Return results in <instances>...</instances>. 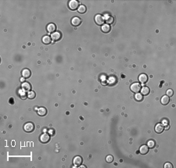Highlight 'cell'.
Listing matches in <instances>:
<instances>
[{
    "instance_id": "30bf717a",
    "label": "cell",
    "mask_w": 176,
    "mask_h": 168,
    "mask_svg": "<svg viewBox=\"0 0 176 168\" xmlns=\"http://www.w3.org/2000/svg\"><path fill=\"white\" fill-rule=\"evenodd\" d=\"M164 126H163L161 124H157L156 125V127H155V132L158 134L162 133L163 132H164Z\"/></svg>"
},
{
    "instance_id": "44dd1931",
    "label": "cell",
    "mask_w": 176,
    "mask_h": 168,
    "mask_svg": "<svg viewBox=\"0 0 176 168\" xmlns=\"http://www.w3.org/2000/svg\"><path fill=\"white\" fill-rule=\"evenodd\" d=\"M86 10H87L86 6H84V5H81V6L78 8V11L79 14H85V13L86 12Z\"/></svg>"
},
{
    "instance_id": "ac0fdd59",
    "label": "cell",
    "mask_w": 176,
    "mask_h": 168,
    "mask_svg": "<svg viewBox=\"0 0 176 168\" xmlns=\"http://www.w3.org/2000/svg\"><path fill=\"white\" fill-rule=\"evenodd\" d=\"M140 91L142 92V95H147L149 94V88L148 87H146V86L142 88Z\"/></svg>"
},
{
    "instance_id": "5bb4252c",
    "label": "cell",
    "mask_w": 176,
    "mask_h": 168,
    "mask_svg": "<svg viewBox=\"0 0 176 168\" xmlns=\"http://www.w3.org/2000/svg\"><path fill=\"white\" fill-rule=\"evenodd\" d=\"M56 25L54 23H49V24L47 26V31H49V33H54V31H56Z\"/></svg>"
},
{
    "instance_id": "ffe728a7",
    "label": "cell",
    "mask_w": 176,
    "mask_h": 168,
    "mask_svg": "<svg viewBox=\"0 0 176 168\" xmlns=\"http://www.w3.org/2000/svg\"><path fill=\"white\" fill-rule=\"evenodd\" d=\"M101 30L104 33H108L109 31H110V27L109 26V24H104V25L102 26Z\"/></svg>"
},
{
    "instance_id": "2e32d148",
    "label": "cell",
    "mask_w": 176,
    "mask_h": 168,
    "mask_svg": "<svg viewBox=\"0 0 176 168\" xmlns=\"http://www.w3.org/2000/svg\"><path fill=\"white\" fill-rule=\"evenodd\" d=\"M51 41H52V38L49 35H46L44 36L42 38V42L45 44V45H49L51 43Z\"/></svg>"
},
{
    "instance_id": "e0dca14e",
    "label": "cell",
    "mask_w": 176,
    "mask_h": 168,
    "mask_svg": "<svg viewBox=\"0 0 176 168\" xmlns=\"http://www.w3.org/2000/svg\"><path fill=\"white\" fill-rule=\"evenodd\" d=\"M22 88L23 89V90H25L26 91H31V85L28 82H23L22 84Z\"/></svg>"
},
{
    "instance_id": "8fae6325",
    "label": "cell",
    "mask_w": 176,
    "mask_h": 168,
    "mask_svg": "<svg viewBox=\"0 0 176 168\" xmlns=\"http://www.w3.org/2000/svg\"><path fill=\"white\" fill-rule=\"evenodd\" d=\"M46 114H47V109L46 108H44V107H40V108L38 109V114L39 116L41 117L46 116Z\"/></svg>"
},
{
    "instance_id": "484cf974",
    "label": "cell",
    "mask_w": 176,
    "mask_h": 168,
    "mask_svg": "<svg viewBox=\"0 0 176 168\" xmlns=\"http://www.w3.org/2000/svg\"><path fill=\"white\" fill-rule=\"evenodd\" d=\"M106 161L107 163H112L113 161H114V156H111V155H108V156L106 157Z\"/></svg>"
},
{
    "instance_id": "d6986e66",
    "label": "cell",
    "mask_w": 176,
    "mask_h": 168,
    "mask_svg": "<svg viewBox=\"0 0 176 168\" xmlns=\"http://www.w3.org/2000/svg\"><path fill=\"white\" fill-rule=\"evenodd\" d=\"M170 101V98L167 95H164L161 98V103L163 105H167Z\"/></svg>"
},
{
    "instance_id": "52a82bcc",
    "label": "cell",
    "mask_w": 176,
    "mask_h": 168,
    "mask_svg": "<svg viewBox=\"0 0 176 168\" xmlns=\"http://www.w3.org/2000/svg\"><path fill=\"white\" fill-rule=\"evenodd\" d=\"M51 38H52V40L56 41L60 40V38H62V35L60 32H58V31H56V32H54L52 34Z\"/></svg>"
},
{
    "instance_id": "603a6c76",
    "label": "cell",
    "mask_w": 176,
    "mask_h": 168,
    "mask_svg": "<svg viewBox=\"0 0 176 168\" xmlns=\"http://www.w3.org/2000/svg\"><path fill=\"white\" fill-rule=\"evenodd\" d=\"M135 100L140 102V101H142L143 99V95H142V94H140V93H136L135 95Z\"/></svg>"
},
{
    "instance_id": "9a60e30c",
    "label": "cell",
    "mask_w": 176,
    "mask_h": 168,
    "mask_svg": "<svg viewBox=\"0 0 176 168\" xmlns=\"http://www.w3.org/2000/svg\"><path fill=\"white\" fill-rule=\"evenodd\" d=\"M139 151H140V153L141 154H143V155H146V153H148V152H149V147L147 146V145H142L141 147H140V149H139Z\"/></svg>"
},
{
    "instance_id": "83f0119b",
    "label": "cell",
    "mask_w": 176,
    "mask_h": 168,
    "mask_svg": "<svg viewBox=\"0 0 176 168\" xmlns=\"http://www.w3.org/2000/svg\"><path fill=\"white\" fill-rule=\"evenodd\" d=\"M164 167V168H172L173 167L171 163H165Z\"/></svg>"
},
{
    "instance_id": "4fadbf2b",
    "label": "cell",
    "mask_w": 176,
    "mask_h": 168,
    "mask_svg": "<svg viewBox=\"0 0 176 168\" xmlns=\"http://www.w3.org/2000/svg\"><path fill=\"white\" fill-rule=\"evenodd\" d=\"M139 80L141 83H146L147 81H148V77H147V75L145 74V73H142V74L139 75Z\"/></svg>"
},
{
    "instance_id": "7a4b0ae2",
    "label": "cell",
    "mask_w": 176,
    "mask_h": 168,
    "mask_svg": "<svg viewBox=\"0 0 176 168\" xmlns=\"http://www.w3.org/2000/svg\"><path fill=\"white\" fill-rule=\"evenodd\" d=\"M78 5H79V3H78V1H76V0H70L69 3H68V6H69V8L71 10H75L78 8Z\"/></svg>"
},
{
    "instance_id": "9c48e42d",
    "label": "cell",
    "mask_w": 176,
    "mask_h": 168,
    "mask_svg": "<svg viewBox=\"0 0 176 168\" xmlns=\"http://www.w3.org/2000/svg\"><path fill=\"white\" fill-rule=\"evenodd\" d=\"M104 20H106L107 24H111V23H113L114 22V17H113L112 16H110V15H105Z\"/></svg>"
},
{
    "instance_id": "cb8c5ba5",
    "label": "cell",
    "mask_w": 176,
    "mask_h": 168,
    "mask_svg": "<svg viewBox=\"0 0 176 168\" xmlns=\"http://www.w3.org/2000/svg\"><path fill=\"white\" fill-rule=\"evenodd\" d=\"M28 97L31 99H33L35 98V92L34 91H30L29 92H28Z\"/></svg>"
},
{
    "instance_id": "277c9868",
    "label": "cell",
    "mask_w": 176,
    "mask_h": 168,
    "mask_svg": "<svg viewBox=\"0 0 176 168\" xmlns=\"http://www.w3.org/2000/svg\"><path fill=\"white\" fill-rule=\"evenodd\" d=\"M95 21L98 25H103L104 21H105V20H104V17H103V16L98 14L95 17Z\"/></svg>"
},
{
    "instance_id": "4316f807",
    "label": "cell",
    "mask_w": 176,
    "mask_h": 168,
    "mask_svg": "<svg viewBox=\"0 0 176 168\" xmlns=\"http://www.w3.org/2000/svg\"><path fill=\"white\" fill-rule=\"evenodd\" d=\"M173 95H174V92H173V91L171 89H168V90L167 91V95L168 97H171L173 96Z\"/></svg>"
},
{
    "instance_id": "8992f818",
    "label": "cell",
    "mask_w": 176,
    "mask_h": 168,
    "mask_svg": "<svg viewBox=\"0 0 176 168\" xmlns=\"http://www.w3.org/2000/svg\"><path fill=\"white\" fill-rule=\"evenodd\" d=\"M82 161L83 159L81 158V156H75L74 158V164L75 165L76 167H79L82 163Z\"/></svg>"
},
{
    "instance_id": "7c38bea8",
    "label": "cell",
    "mask_w": 176,
    "mask_h": 168,
    "mask_svg": "<svg viewBox=\"0 0 176 168\" xmlns=\"http://www.w3.org/2000/svg\"><path fill=\"white\" fill-rule=\"evenodd\" d=\"M31 72L28 69H24L22 71V76L23 77V78H26V79L29 78L31 77Z\"/></svg>"
},
{
    "instance_id": "5b68a950",
    "label": "cell",
    "mask_w": 176,
    "mask_h": 168,
    "mask_svg": "<svg viewBox=\"0 0 176 168\" xmlns=\"http://www.w3.org/2000/svg\"><path fill=\"white\" fill-rule=\"evenodd\" d=\"M71 23L73 26H74V27H78V26H79L81 23V19L78 17H74L71 20Z\"/></svg>"
},
{
    "instance_id": "3957f363",
    "label": "cell",
    "mask_w": 176,
    "mask_h": 168,
    "mask_svg": "<svg viewBox=\"0 0 176 168\" xmlns=\"http://www.w3.org/2000/svg\"><path fill=\"white\" fill-rule=\"evenodd\" d=\"M131 90L132 92L139 93V91L141 90V85L139 83H134L131 85Z\"/></svg>"
},
{
    "instance_id": "7402d4cb",
    "label": "cell",
    "mask_w": 176,
    "mask_h": 168,
    "mask_svg": "<svg viewBox=\"0 0 176 168\" xmlns=\"http://www.w3.org/2000/svg\"><path fill=\"white\" fill-rule=\"evenodd\" d=\"M19 95L20 96V98H21L22 99H25L26 98H27V95H26V91L23 90V89H20L19 90Z\"/></svg>"
},
{
    "instance_id": "d4e9b609",
    "label": "cell",
    "mask_w": 176,
    "mask_h": 168,
    "mask_svg": "<svg viewBox=\"0 0 176 168\" xmlns=\"http://www.w3.org/2000/svg\"><path fill=\"white\" fill-rule=\"evenodd\" d=\"M156 145V143H155V141L153 140H149L148 141V147L150 149H153Z\"/></svg>"
},
{
    "instance_id": "6da1fadb",
    "label": "cell",
    "mask_w": 176,
    "mask_h": 168,
    "mask_svg": "<svg viewBox=\"0 0 176 168\" xmlns=\"http://www.w3.org/2000/svg\"><path fill=\"white\" fill-rule=\"evenodd\" d=\"M34 129H35V125H34L33 123H31V122H28V123H27V124H25L24 126H23V130L28 133L32 132Z\"/></svg>"
},
{
    "instance_id": "ba28073f",
    "label": "cell",
    "mask_w": 176,
    "mask_h": 168,
    "mask_svg": "<svg viewBox=\"0 0 176 168\" xmlns=\"http://www.w3.org/2000/svg\"><path fill=\"white\" fill-rule=\"evenodd\" d=\"M49 139H50V136L48 134H42L40 137V141L42 143H47L49 141Z\"/></svg>"
}]
</instances>
